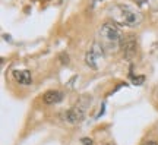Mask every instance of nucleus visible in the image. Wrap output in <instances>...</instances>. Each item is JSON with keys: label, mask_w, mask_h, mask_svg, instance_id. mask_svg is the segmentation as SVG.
Returning <instances> with one entry per match:
<instances>
[{"label": "nucleus", "mask_w": 158, "mask_h": 145, "mask_svg": "<svg viewBox=\"0 0 158 145\" xmlns=\"http://www.w3.org/2000/svg\"><path fill=\"white\" fill-rule=\"evenodd\" d=\"M110 16L114 23L118 27H127V28H136L142 22V15L133 7L127 5H114L110 9Z\"/></svg>", "instance_id": "f257e3e1"}, {"label": "nucleus", "mask_w": 158, "mask_h": 145, "mask_svg": "<svg viewBox=\"0 0 158 145\" xmlns=\"http://www.w3.org/2000/svg\"><path fill=\"white\" fill-rule=\"evenodd\" d=\"M98 35L101 38V43L107 45H118L120 44V40H122V31H120V27L117 23H114L113 21H107L104 22L100 27V31H98Z\"/></svg>", "instance_id": "f03ea898"}, {"label": "nucleus", "mask_w": 158, "mask_h": 145, "mask_svg": "<svg viewBox=\"0 0 158 145\" xmlns=\"http://www.w3.org/2000/svg\"><path fill=\"white\" fill-rule=\"evenodd\" d=\"M89 101H91V98L88 100L86 97L81 98L73 107H70L69 110H66V112L63 113V119H64L68 123H72V125L82 122L84 117H85L86 107H88V103H89Z\"/></svg>", "instance_id": "7ed1b4c3"}, {"label": "nucleus", "mask_w": 158, "mask_h": 145, "mask_svg": "<svg viewBox=\"0 0 158 145\" xmlns=\"http://www.w3.org/2000/svg\"><path fill=\"white\" fill-rule=\"evenodd\" d=\"M104 49H102L101 44H98V43H94L92 47H91L89 50L86 51V54H85V63H86V66L91 67V69H94L97 70L98 69V59L100 57H104Z\"/></svg>", "instance_id": "20e7f679"}, {"label": "nucleus", "mask_w": 158, "mask_h": 145, "mask_svg": "<svg viewBox=\"0 0 158 145\" xmlns=\"http://www.w3.org/2000/svg\"><path fill=\"white\" fill-rule=\"evenodd\" d=\"M118 45H120V49H122V51H123V54L126 59H132V57L136 54L138 44H136L135 35H123Z\"/></svg>", "instance_id": "39448f33"}, {"label": "nucleus", "mask_w": 158, "mask_h": 145, "mask_svg": "<svg viewBox=\"0 0 158 145\" xmlns=\"http://www.w3.org/2000/svg\"><path fill=\"white\" fill-rule=\"evenodd\" d=\"M64 98V94L59 89H50V91H45L43 94V101L48 106H54V104H59L60 101H63Z\"/></svg>", "instance_id": "423d86ee"}, {"label": "nucleus", "mask_w": 158, "mask_h": 145, "mask_svg": "<svg viewBox=\"0 0 158 145\" xmlns=\"http://www.w3.org/2000/svg\"><path fill=\"white\" fill-rule=\"evenodd\" d=\"M13 78L16 79V82L21 85H31L32 84V75L29 70H15Z\"/></svg>", "instance_id": "0eeeda50"}, {"label": "nucleus", "mask_w": 158, "mask_h": 145, "mask_svg": "<svg viewBox=\"0 0 158 145\" xmlns=\"http://www.w3.org/2000/svg\"><path fill=\"white\" fill-rule=\"evenodd\" d=\"M59 59H60V62H62V65H69V54L68 53H60L59 54Z\"/></svg>", "instance_id": "6e6552de"}, {"label": "nucleus", "mask_w": 158, "mask_h": 145, "mask_svg": "<svg viewBox=\"0 0 158 145\" xmlns=\"http://www.w3.org/2000/svg\"><path fill=\"white\" fill-rule=\"evenodd\" d=\"M101 2H102V0H89V11H94V9H95V7L100 5Z\"/></svg>", "instance_id": "1a4fd4ad"}, {"label": "nucleus", "mask_w": 158, "mask_h": 145, "mask_svg": "<svg viewBox=\"0 0 158 145\" xmlns=\"http://www.w3.org/2000/svg\"><path fill=\"white\" fill-rule=\"evenodd\" d=\"M81 144L82 145H94V141L91 138H81Z\"/></svg>", "instance_id": "9d476101"}, {"label": "nucleus", "mask_w": 158, "mask_h": 145, "mask_svg": "<svg viewBox=\"0 0 158 145\" xmlns=\"http://www.w3.org/2000/svg\"><path fill=\"white\" fill-rule=\"evenodd\" d=\"M143 81H145V76H138V78L133 79V84L135 85H142L143 84Z\"/></svg>", "instance_id": "9b49d317"}, {"label": "nucleus", "mask_w": 158, "mask_h": 145, "mask_svg": "<svg viewBox=\"0 0 158 145\" xmlns=\"http://www.w3.org/2000/svg\"><path fill=\"white\" fill-rule=\"evenodd\" d=\"M136 5H139V6H142V5H145L147 3V0H133Z\"/></svg>", "instance_id": "f8f14e48"}, {"label": "nucleus", "mask_w": 158, "mask_h": 145, "mask_svg": "<svg viewBox=\"0 0 158 145\" xmlns=\"http://www.w3.org/2000/svg\"><path fill=\"white\" fill-rule=\"evenodd\" d=\"M143 145H158V142H155V141H148V142H145Z\"/></svg>", "instance_id": "ddd939ff"}, {"label": "nucleus", "mask_w": 158, "mask_h": 145, "mask_svg": "<svg viewBox=\"0 0 158 145\" xmlns=\"http://www.w3.org/2000/svg\"><path fill=\"white\" fill-rule=\"evenodd\" d=\"M106 145H114V144H106Z\"/></svg>", "instance_id": "4468645a"}]
</instances>
